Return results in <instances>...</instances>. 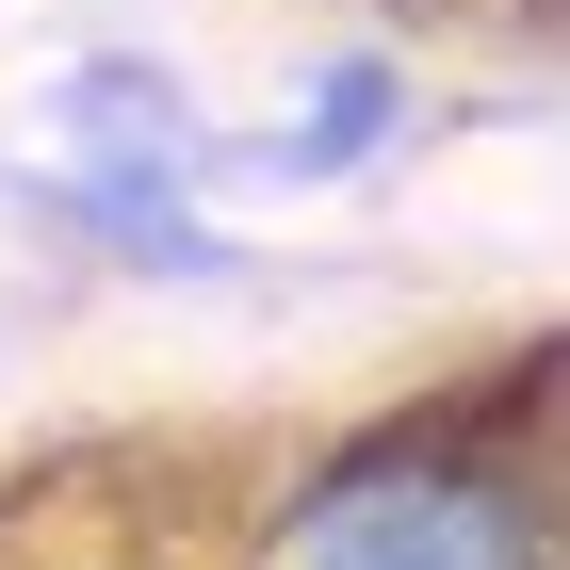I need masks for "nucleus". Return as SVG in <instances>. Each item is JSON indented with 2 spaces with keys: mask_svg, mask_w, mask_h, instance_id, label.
I'll use <instances>...</instances> for the list:
<instances>
[{
  "mask_svg": "<svg viewBox=\"0 0 570 570\" xmlns=\"http://www.w3.org/2000/svg\"><path fill=\"white\" fill-rule=\"evenodd\" d=\"M228 570H554V440L538 358L473 407H392L358 440H309L294 473L245 489Z\"/></svg>",
  "mask_w": 570,
  "mask_h": 570,
  "instance_id": "obj_1",
  "label": "nucleus"
},
{
  "mask_svg": "<svg viewBox=\"0 0 570 570\" xmlns=\"http://www.w3.org/2000/svg\"><path fill=\"white\" fill-rule=\"evenodd\" d=\"M213 115H196V82H179L164 49H82L66 82H49V228L66 245H98V262L131 277H228L245 245H228L213 213H196V179H213Z\"/></svg>",
  "mask_w": 570,
  "mask_h": 570,
  "instance_id": "obj_2",
  "label": "nucleus"
},
{
  "mask_svg": "<svg viewBox=\"0 0 570 570\" xmlns=\"http://www.w3.org/2000/svg\"><path fill=\"white\" fill-rule=\"evenodd\" d=\"M407 131H424V82H407L392 49H326L277 131H228L213 147V179H358V164H392Z\"/></svg>",
  "mask_w": 570,
  "mask_h": 570,
  "instance_id": "obj_3",
  "label": "nucleus"
},
{
  "mask_svg": "<svg viewBox=\"0 0 570 570\" xmlns=\"http://www.w3.org/2000/svg\"><path fill=\"white\" fill-rule=\"evenodd\" d=\"M17 570H196V554H164V538H66V554H17Z\"/></svg>",
  "mask_w": 570,
  "mask_h": 570,
  "instance_id": "obj_4",
  "label": "nucleus"
}]
</instances>
